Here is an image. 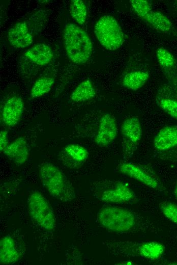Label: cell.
Returning <instances> with one entry per match:
<instances>
[{"mask_svg":"<svg viewBox=\"0 0 177 265\" xmlns=\"http://www.w3.org/2000/svg\"><path fill=\"white\" fill-rule=\"evenodd\" d=\"M63 38L67 56L73 63H86L93 51L92 42L85 31L74 23L67 24L64 28Z\"/></svg>","mask_w":177,"mask_h":265,"instance_id":"obj_1","label":"cell"},{"mask_svg":"<svg viewBox=\"0 0 177 265\" xmlns=\"http://www.w3.org/2000/svg\"><path fill=\"white\" fill-rule=\"evenodd\" d=\"M40 181L53 197L67 202L76 198L75 192L62 171L55 165L44 163L39 169Z\"/></svg>","mask_w":177,"mask_h":265,"instance_id":"obj_2","label":"cell"},{"mask_svg":"<svg viewBox=\"0 0 177 265\" xmlns=\"http://www.w3.org/2000/svg\"><path fill=\"white\" fill-rule=\"evenodd\" d=\"M98 220L105 229L116 232H126L135 225L136 218L130 210L118 206H106L98 213Z\"/></svg>","mask_w":177,"mask_h":265,"instance_id":"obj_3","label":"cell"},{"mask_svg":"<svg viewBox=\"0 0 177 265\" xmlns=\"http://www.w3.org/2000/svg\"><path fill=\"white\" fill-rule=\"evenodd\" d=\"M95 36L106 49L115 50L120 48L124 41L123 30L114 17L109 15L101 16L94 26Z\"/></svg>","mask_w":177,"mask_h":265,"instance_id":"obj_4","label":"cell"},{"mask_svg":"<svg viewBox=\"0 0 177 265\" xmlns=\"http://www.w3.org/2000/svg\"><path fill=\"white\" fill-rule=\"evenodd\" d=\"M28 208L32 219L41 228L49 231L55 228L56 221L53 209L40 192L31 194L28 198Z\"/></svg>","mask_w":177,"mask_h":265,"instance_id":"obj_5","label":"cell"},{"mask_svg":"<svg viewBox=\"0 0 177 265\" xmlns=\"http://www.w3.org/2000/svg\"><path fill=\"white\" fill-rule=\"evenodd\" d=\"M96 197L101 201L121 204L131 201L135 193L125 182L121 181L109 182L97 190Z\"/></svg>","mask_w":177,"mask_h":265,"instance_id":"obj_6","label":"cell"},{"mask_svg":"<svg viewBox=\"0 0 177 265\" xmlns=\"http://www.w3.org/2000/svg\"><path fill=\"white\" fill-rule=\"evenodd\" d=\"M124 153L126 155L133 154L139 144L143 135L142 125L136 117L125 119L121 126Z\"/></svg>","mask_w":177,"mask_h":265,"instance_id":"obj_7","label":"cell"},{"mask_svg":"<svg viewBox=\"0 0 177 265\" xmlns=\"http://www.w3.org/2000/svg\"><path fill=\"white\" fill-rule=\"evenodd\" d=\"M117 132V124L115 117L109 113H105L100 119L94 141L99 146H107L114 141Z\"/></svg>","mask_w":177,"mask_h":265,"instance_id":"obj_8","label":"cell"},{"mask_svg":"<svg viewBox=\"0 0 177 265\" xmlns=\"http://www.w3.org/2000/svg\"><path fill=\"white\" fill-rule=\"evenodd\" d=\"M118 169L120 173L149 188L155 190H158L160 188L158 180L136 164L123 162L119 165Z\"/></svg>","mask_w":177,"mask_h":265,"instance_id":"obj_9","label":"cell"},{"mask_svg":"<svg viewBox=\"0 0 177 265\" xmlns=\"http://www.w3.org/2000/svg\"><path fill=\"white\" fill-rule=\"evenodd\" d=\"M24 110V102L19 96H12L5 102L2 113V120L8 126H14L19 122Z\"/></svg>","mask_w":177,"mask_h":265,"instance_id":"obj_10","label":"cell"},{"mask_svg":"<svg viewBox=\"0 0 177 265\" xmlns=\"http://www.w3.org/2000/svg\"><path fill=\"white\" fill-rule=\"evenodd\" d=\"M153 146L159 151H165L177 146V126L167 125L161 128L153 139Z\"/></svg>","mask_w":177,"mask_h":265,"instance_id":"obj_11","label":"cell"},{"mask_svg":"<svg viewBox=\"0 0 177 265\" xmlns=\"http://www.w3.org/2000/svg\"><path fill=\"white\" fill-rule=\"evenodd\" d=\"M8 39L10 43L16 48H24L31 45L33 37L24 21L16 23L9 30Z\"/></svg>","mask_w":177,"mask_h":265,"instance_id":"obj_12","label":"cell"},{"mask_svg":"<svg viewBox=\"0 0 177 265\" xmlns=\"http://www.w3.org/2000/svg\"><path fill=\"white\" fill-rule=\"evenodd\" d=\"M16 165L20 166L27 161L29 151L27 142L23 137H18L9 144L3 152Z\"/></svg>","mask_w":177,"mask_h":265,"instance_id":"obj_13","label":"cell"},{"mask_svg":"<svg viewBox=\"0 0 177 265\" xmlns=\"http://www.w3.org/2000/svg\"><path fill=\"white\" fill-rule=\"evenodd\" d=\"M24 55L29 60L39 66L48 64L53 57L51 48L43 43L34 45L25 52Z\"/></svg>","mask_w":177,"mask_h":265,"instance_id":"obj_14","label":"cell"},{"mask_svg":"<svg viewBox=\"0 0 177 265\" xmlns=\"http://www.w3.org/2000/svg\"><path fill=\"white\" fill-rule=\"evenodd\" d=\"M20 258L13 238L10 235L1 238L0 241L1 264H9L16 262Z\"/></svg>","mask_w":177,"mask_h":265,"instance_id":"obj_15","label":"cell"},{"mask_svg":"<svg viewBox=\"0 0 177 265\" xmlns=\"http://www.w3.org/2000/svg\"><path fill=\"white\" fill-rule=\"evenodd\" d=\"M144 20L154 30L164 34H170L173 28L169 19L159 11H152Z\"/></svg>","mask_w":177,"mask_h":265,"instance_id":"obj_16","label":"cell"},{"mask_svg":"<svg viewBox=\"0 0 177 265\" xmlns=\"http://www.w3.org/2000/svg\"><path fill=\"white\" fill-rule=\"evenodd\" d=\"M149 78L148 72L141 70L130 71L124 76L122 85L129 90L136 91L144 86Z\"/></svg>","mask_w":177,"mask_h":265,"instance_id":"obj_17","label":"cell"},{"mask_svg":"<svg viewBox=\"0 0 177 265\" xmlns=\"http://www.w3.org/2000/svg\"><path fill=\"white\" fill-rule=\"evenodd\" d=\"M96 95V90L91 81L86 79L79 84L72 92L71 98L72 101L84 102L93 98Z\"/></svg>","mask_w":177,"mask_h":265,"instance_id":"obj_18","label":"cell"},{"mask_svg":"<svg viewBox=\"0 0 177 265\" xmlns=\"http://www.w3.org/2000/svg\"><path fill=\"white\" fill-rule=\"evenodd\" d=\"M163 244L157 242H149L142 244L139 248V254L144 258L151 260L159 258L164 252Z\"/></svg>","mask_w":177,"mask_h":265,"instance_id":"obj_19","label":"cell"},{"mask_svg":"<svg viewBox=\"0 0 177 265\" xmlns=\"http://www.w3.org/2000/svg\"><path fill=\"white\" fill-rule=\"evenodd\" d=\"M64 152L69 159L78 164L84 162L89 154L86 148L76 144H70L66 146Z\"/></svg>","mask_w":177,"mask_h":265,"instance_id":"obj_20","label":"cell"},{"mask_svg":"<svg viewBox=\"0 0 177 265\" xmlns=\"http://www.w3.org/2000/svg\"><path fill=\"white\" fill-rule=\"evenodd\" d=\"M54 83V79L50 77L38 78L31 88V96L33 98H38L45 95L50 91Z\"/></svg>","mask_w":177,"mask_h":265,"instance_id":"obj_21","label":"cell"},{"mask_svg":"<svg viewBox=\"0 0 177 265\" xmlns=\"http://www.w3.org/2000/svg\"><path fill=\"white\" fill-rule=\"evenodd\" d=\"M70 13L72 18L82 25L86 21L87 9L85 3L81 0H72L70 5Z\"/></svg>","mask_w":177,"mask_h":265,"instance_id":"obj_22","label":"cell"},{"mask_svg":"<svg viewBox=\"0 0 177 265\" xmlns=\"http://www.w3.org/2000/svg\"><path fill=\"white\" fill-rule=\"evenodd\" d=\"M156 57L159 65L165 69H171L176 65V60L173 55L163 47L157 49Z\"/></svg>","mask_w":177,"mask_h":265,"instance_id":"obj_23","label":"cell"},{"mask_svg":"<svg viewBox=\"0 0 177 265\" xmlns=\"http://www.w3.org/2000/svg\"><path fill=\"white\" fill-rule=\"evenodd\" d=\"M157 105L170 117L177 120V99L169 96L160 97Z\"/></svg>","mask_w":177,"mask_h":265,"instance_id":"obj_24","label":"cell"},{"mask_svg":"<svg viewBox=\"0 0 177 265\" xmlns=\"http://www.w3.org/2000/svg\"><path fill=\"white\" fill-rule=\"evenodd\" d=\"M131 6L135 14L144 20L152 11L151 3L147 0H131Z\"/></svg>","mask_w":177,"mask_h":265,"instance_id":"obj_25","label":"cell"},{"mask_svg":"<svg viewBox=\"0 0 177 265\" xmlns=\"http://www.w3.org/2000/svg\"><path fill=\"white\" fill-rule=\"evenodd\" d=\"M162 213L170 221L177 225V204L172 202H164L160 204Z\"/></svg>","mask_w":177,"mask_h":265,"instance_id":"obj_26","label":"cell"},{"mask_svg":"<svg viewBox=\"0 0 177 265\" xmlns=\"http://www.w3.org/2000/svg\"><path fill=\"white\" fill-rule=\"evenodd\" d=\"M8 132L6 130H3L0 133V151L3 153L9 145Z\"/></svg>","mask_w":177,"mask_h":265,"instance_id":"obj_27","label":"cell"},{"mask_svg":"<svg viewBox=\"0 0 177 265\" xmlns=\"http://www.w3.org/2000/svg\"><path fill=\"white\" fill-rule=\"evenodd\" d=\"M174 194L175 197L177 198V184L174 188Z\"/></svg>","mask_w":177,"mask_h":265,"instance_id":"obj_28","label":"cell"},{"mask_svg":"<svg viewBox=\"0 0 177 265\" xmlns=\"http://www.w3.org/2000/svg\"><path fill=\"white\" fill-rule=\"evenodd\" d=\"M176 91H177V84H176Z\"/></svg>","mask_w":177,"mask_h":265,"instance_id":"obj_29","label":"cell"}]
</instances>
